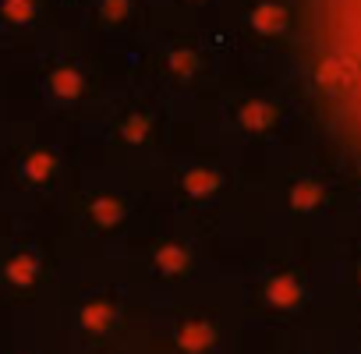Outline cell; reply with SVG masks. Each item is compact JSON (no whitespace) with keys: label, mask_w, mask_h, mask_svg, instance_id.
Returning a JSON list of instances; mask_svg holds the SVG:
<instances>
[{"label":"cell","mask_w":361,"mask_h":354,"mask_svg":"<svg viewBox=\"0 0 361 354\" xmlns=\"http://www.w3.org/2000/svg\"><path fill=\"white\" fill-rule=\"evenodd\" d=\"M319 78L343 128L361 145V0H322Z\"/></svg>","instance_id":"obj_1"}]
</instances>
